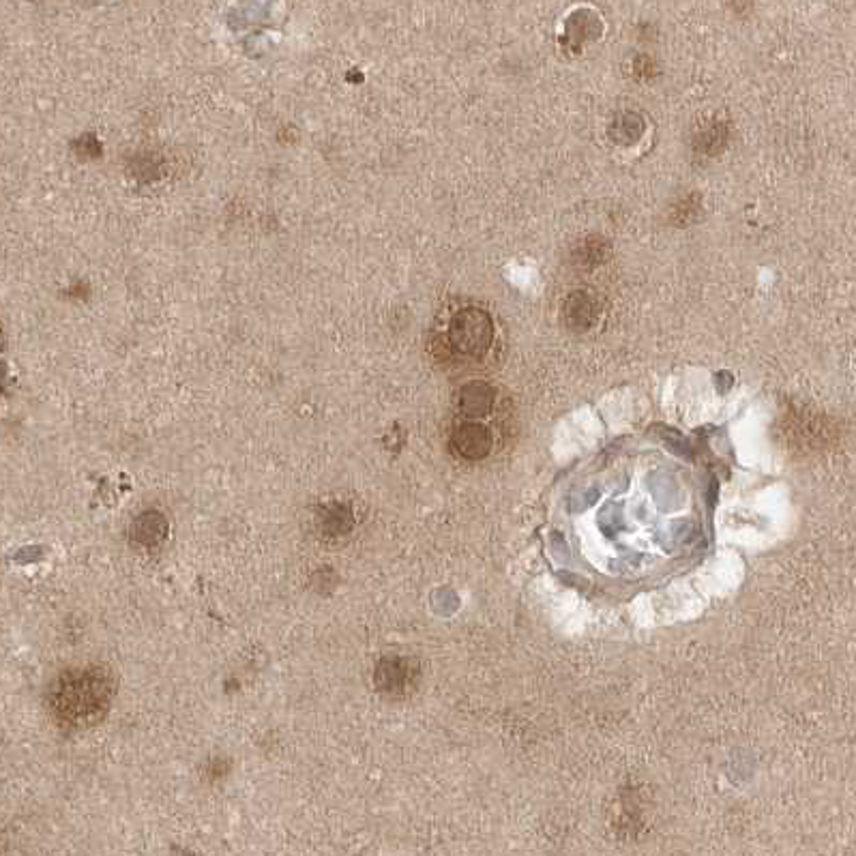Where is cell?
<instances>
[{
    "mask_svg": "<svg viewBox=\"0 0 856 856\" xmlns=\"http://www.w3.org/2000/svg\"><path fill=\"white\" fill-rule=\"evenodd\" d=\"M116 696V678L103 666L67 670L50 689V711L65 728H88L106 717Z\"/></svg>",
    "mask_w": 856,
    "mask_h": 856,
    "instance_id": "6da1fadb",
    "label": "cell"
},
{
    "mask_svg": "<svg viewBox=\"0 0 856 856\" xmlns=\"http://www.w3.org/2000/svg\"><path fill=\"white\" fill-rule=\"evenodd\" d=\"M496 327L481 307H460L449 316L447 327L436 339L438 357L449 361H481L492 350Z\"/></svg>",
    "mask_w": 856,
    "mask_h": 856,
    "instance_id": "7a4b0ae2",
    "label": "cell"
},
{
    "mask_svg": "<svg viewBox=\"0 0 856 856\" xmlns=\"http://www.w3.org/2000/svg\"><path fill=\"white\" fill-rule=\"evenodd\" d=\"M419 663L408 657H387L382 659L376 672H374V683L378 691L387 693V696H406L419 683Z\"/></svg>",
    "mask_w": 856,
    "mask_h": 856,
    "instance_id": "3957f363",
    "label": "cell"
},
{
    "mask_svg": "<svg viewBox=\"0 0 856 856\" xmlns=\"http://www.w3.org/2000/svg\"><path fill=\"white\" fill-rule=\"evenodd\" d=\"M494 436L490 427L477 423L475 419H464L453 427L451 449L466 462H481L492 453Z\"/></svg>",
    "mask_w": 856,
    "mask_h": 856,
    "instance_id": "277c9868",
    "label": "cell"
},
{
    "mask_svg": "<svg viewBox=\"0 0 856 856\" xmlns=\"http://www.w3.org/2000/svg\"><path fill=\"white\" fill-rule=\"evenodd\" d=\"M496 400H498V393L490 382L475 380V382H468V385L460 389V395H457V408H460V415L464 419H481L494 410Z\"/></svg>",
    "mask_w": 856,
    "mask_h": 856,
    "instance_id": "5b68a950",
    "label": "cell"
},
{
    "mask_svg": "<svg viewBox=\"0 0 856 856\" xmlns=\"http://www.w3.org/2000/svg\"><path fill=\"white\" fill-rule=\"evenodd\" d=\"M597 301L586 292H573L563 307V316L567 324L575 331H584L593 327L597 320Z\"/></svg>",
    "mask_w": 856,
    "mask_h": 856,
    "instance_id": "8992f818",
    "label": "cell"
},
{
    "mask_svg": "<svg viewBox=\"0 0 856 856\" xmlns=\"http://www.w3.org/2000/svg\"><path fill=\"white\" fill-rule=\"evenodd\" d=\"M168 535V524L159 513H144L131 526V539L142 545H155L164 541Z\"/></svg>",
    "mask_w": 856,
    "mask_h": 856,
    "instance_id": "52a82bcc",
    "label": "cell"
},
{
    "mask_svg": "<svg viewBox=\"0 0 856 856\" xmlns=\"http://www.w3.org/2000/svg\"><path fill=\"white\" fill-rule=\"evenodd\" d=\"M575 256L580 258V262L584 264V267H595V264L603 262V258H605V243H601V241H588V243H584L578 249V254H575Z\"/></svg>",
    "mask_w": 856,
    "mask_h": 856,
    "instance_id": "ba28073f",
    "label": "cell"
}]
</instances>
